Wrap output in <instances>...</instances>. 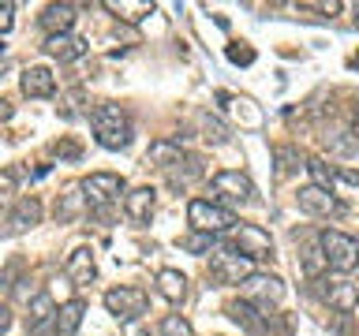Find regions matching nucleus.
Segmentation results:
<instances>
[{"label":"nucleus","instance_id":"nucleus-33","mask_svg":"<svg viewBox=\"0 0 359 336\" xmlns=\"http://www.w3.org/2000/svg\"><path fill=\"white\" fill-rule=\"evenodd\" d=\"M53 153L60 157V161H75V157H83V146L72 142V139H60V142H53Z\"/></svg>","mask_w":359,"mask_h":336},{"label":"nucleus","instance_id":"nucleus-31","mask_svg":"<svg viewBox=\"0 0 359 336\" xmlns=\"http://www.w3.org/2000/svg\"><path fill=\"white\" fill-rule=\"evenodd\" d=\"M202 139L206 142H213V146H221V142H229V127H224L221 120H213V116H202Z\"/></svg>","mask_w":359,"mask_h":336},{"label":"nucleus","instance_id":"nucleus-29","mask_svg":"<svg viewBox=\"0 0 359 336\" xmlns=\"http://www.w3.org/2000/svg\"><path fill=\"white\" fill-rule=\"evenodd\" d=\"M154 336H195V329H191L187 318H180V314H168V318L157 321Z\"/></svg>","mask_w":359,"mask_h":336},{"label":"nucleus","instance_id":"nucleus-18","mask_svg":"<svg viewBox=\"0 0 359 336\" xmlns=\"http://www.w3.org/2000/svg\"><path fill=\"white\" fill-rule=\"evenodd\" d=\"M19 90L27 97H53L56 94V75L49 71V67H27L22 71V78H19Z\"/></svg>","mask_w":359,"mask_h":336},{"label":"nucleus","instance_id":"nucleus-30","mask_svg":"<svg viewBox=\"0 0 359 336\" xmlns=\"http://www.w3.org/2000/svg\"><path fill=\"white\" fill-rule=\"evenodd\" d=\"M273 161H277V176L285 179V176H292L299 168V150H292V146H277Z\"/></svg>","mask_w":359,"mask_h":336},{"label":"nucleus","instance_id":"nucleus-6","mask_svg":"<svg viewBox=\"0 0 359 336\" xmlns=\"http://www.w3.org/2000/svg\"><path fill=\"white\" fill-rule=\"evenodd\" d=\"M255 198V183L247 172H236V168H224L210 179V202H217V206H247V202Z\"/></svg>","mask_w":359,"mask_h":336},{"label":"nucleus","instance_id":"nucleus-5","mask_svg":"<svg viewBox=\"0 0 359 336\" xmlns=\"http://www.w3.org/2000/svg\"><path fill=\"white\" fill-rule=\"evenodd\" d=\"M251 273H255V262H251V258H243L240 251H232L229 243L217 246V251H210V280L217 288L243 284Z\"/></svg>","mask_w":359,"mask_h":336},{"label":"nucleus","instance_id":"nucleus-12","mask_svg":"<svg viewBox=\"0 0 359 336\" xmlns=\"http://www.w3.org/2000/svg\"><path fill=\"white\" fill-rule=\"evenodd\" d=\"M299 209L311 213V217H337V213H344V206L337 202L333 190H318V187H299Z\"/></svg>","mask_w":359,"mask_h":336},{"label":"nucleus","instance_id":"nucleus-19","mask_svg":"<svg viewBox=\"0 0 359 336\" xmlns=\"http://www.w3.org/2000/svg\"><path fill=\"white\" fill-rule=\"evenodd\" d=\"M67 276H72L79 288L97 276V262H94V251H90V246H75L72 251V258H67Z\"/></svg>","mask_w":359,"mask_h":336},{"label":"nucleus","instance_id":"nucleus-7","mask_svg":"<svg viewBox=\"0 0 359 336\" xmlns=\"http://www.w3.org/2000/svg\"><path fill=\"white\" fill-rule=\"evenodd\" d=\"M224 243H229L232 251H240L243 258H251V262H262V258L273 254V239H269V232H262L258 224H236V228L224 235Z\"/></svg>","mask_w":359,"mask_h":336},{"label":"nucleus","instance_id":"nucleus-22","mask_svg":"<svg viewBox=\"0 0 359 336\" xmlns=\"http://www.w3.org/2000/svg\"><path fill=\"white\" fill-rule=\"evenodd\" d=\"M83 209H86V202H83V190H79V183L64 187V195L56 198V220H60V224H72V220L83 217Z\"/></svg>","mask_w":359,"mask_h":336},{"label":"nucleus","instance_id":"nucleus-14","mask_svg":"<svg viewBox=\"0 0 359 336\" xmlns=\"http://www.w3.org/2000/svg\"><path fill=\"white\" fill-rule=\"evenodd\" d=\"M154 209H157V190L154 187H135L123 195V213H128L131 224H150Z\"/></svg>","mask_w":359,"mask_h":336},{"label":"nucleus","instance_id":"nucleus-36","mask_svg":"<svg viewBox=\"0 0 359 336\" xmlns=\"http://www.w3.org/2000/svg\"><path fill=\"white\" fill-rule=\"evenodd\" d=\"M15 27V15H11V4H0V38Z\"/></svg>","mask_w":359,"mask_h":336},{"label":"nucleus","instance_id":"nucleus-40","mask_svg":"<svg viewBox=\"0 0 359 336\" xmlns=\"http://www.w3.org/2000/svg\"><path fill=\"white\" fill-rule=\"evenodd\" d=\"M11 112H15V108H11V105H8V101H4V97H0V123H4V120H11Z\"/></svg>","mask_w":359,"mask_h":336},{"label":"nucleus","instance_id":"nucleus-38","mask_svg":"<svg viewBox=\"0 0 359 336\" xmlns=\"http://www.w3.org/2000/svg\"><path fill=\"white\" fill-rule=\"evenodd\" d=\"M123 336H150V332H146L139 321H128V325H123Z\"/></svg>","mask_w":359,"mask_h":336},{"label":"nucleus","instance_id":"nucleus-28","mask_svg":"<svg viewBox=\"0 0 359 336\" xmlns=\"http://www.w3.org/2000/svg\"><path fill=\"white\" fill-rule=\"evenodd\" d=\"M299 269H303V273H307L311 280H318V276L325 273V258H322V246H318V243H307V246H303Z\"/></svg>","mask_w":359,"mask_h":336},{"label":"nucleus","instance_id":"nucleus-15","mask_svg":"<svg viewBox=\"0 0 359 336\" xmlns=\"http://www.w3.org/2000/svg\"><path fill=\"white\" fill-rule=\"evenodd\" d=\"M229 318H232L236 325H243L247 332H255V336H262V332L269 329V310L255 307V302H247V299L229 302Z\"/></svg>","mask_w":359,"mask_h":336},{"label":"nucleus","instance_id":"nucleus-43","mask_svg":"<svg viewBox=\"0 0 359 336\" xmlns=\"http://www.w3.org/2000/svg\"><path fill=\"white\" fill-rule=\"evenodd\" d=\"M355 27H359V4H355Z\"/></svg>","mask_w":359,"mask_h":336},{"label":"nucleus","instance_id":"nucleus-23","mask_svg":"<svg viewBox=\"0 0 359 336\" xmlns=\"http://www.w3.org/2000/svg\"><path fill=\"white\" fill-rule=\"evenodd\" d=\"M83 299H72V302H64V307H56V336H75L79 332V325H83Z\"/></svg>","mask_w":359,"mask_h":336},{"label":"nucleus","instance_id":"nucleus-10","mask_svg":"<svg viewBox=\"0 0 359 336\" xmlns=\"http://www.w3.org/2000/svg\"><path fill=\"white\" fill-rule=\"evenodd\" d=\"M56 302L49 291H38L30 299V310H27V332L30 336H56Z\"/></svg>","mask_w":359,"mask_h":336},{"label":"nucleus","instance_id":"nucleus-21","mask_svg":"<svg viewBox=\"0 0 359 336\" xmlns=\"http://www.w3.org/2000/svg\"><path fill=\"white\" fill-rule=\"evenodd\" d=\"M157 295H161L165 302H184L187 299V276L180 273V269H161L157 273Z\"/></svg>","mask_w":359,"mask_h":336},{"label":"nucleus","instance_id":"nucleus-32","mask_svg":"<svg viewBox=\"0 0 359 336\" xmlns=\"http://www.w3.org/2000/svg\"><path fill=\"white\" fill-rule=\"evenodd\" d=\"M210 239H213V235L191 232V235H184V239H180V246H184V251H191V254H202V251H210Z\"/></svg>","mask_w":359,"mask_h":336},{"label":"nucleus","instance_id":"nucleus-11","mask_svg":"<svg viewBox=\"0 0 359 336\" xmlns=\"http://www.w3.org/2000/svg\"><path fill=\"white\" fill-rule=\"evenodd\" d=\"M318 295L330 302L333 310H341V314H352V310H359V284H352V280H322L318 276Z\"/></svg>","mask_w":359,"mask_h":336},{"label":"nucleus","instance_id":"nucleus-42","mask_svg":"<svg viewBox=\"0 0 359 336\" xmlns=\"http://www.w3.org/2000/svg\"><path fill=\"white\" fill-rule=\"evenodd\" d=\"M0 60H4V41H0Z\"/></svg>","mask_w":359,"mask_h":336},{"label":"nucleus","instance_id":"nucleus-4","mask_svg":"<svg viewBox=\"0 0 359 336\" xmlns=\"http://www.w3.org/2000/svg\"><path fill=\"white\" fill-rule=\"evenodd\" d=\"M187 224H191V232H202V235H229L236 224V213L232 209H224L217 206V202H210V198H195V202H187Z\"/></svg>","mask_w":359,"mask_h":336},{"label":"nucleus","instance_id":"nucleus-9","mask_svg":"<svg viewBox=\"0 0 359 336\" xmlns=\"http://www.w3.org/2000/svg\"><path fill=\"white\" fill-rule=\"evenodd\" d=\"M243 299L255 302V307H262V310H269L273 302L285 299V280L269 276V273H251L243 280Z\"/></svg>","mask_w":359,"mask_h":336},{"label":"nucleus","instance_id":"nucleus-41","mask_svg":"<svg viewBox=\"0 0 359 336\" xmlns=\"http://www.w3.org/2000/svg\"><path fill=\"white\" fill-rule=\"evenodd\" d=\"M352 134L359 139V101H355V108H352Z\"/></svg>","mask_w":359,"mask_h":336},{"label":"nucleus","instance_id":"nucleus-37","mask_svg":"<svg viewBox=\"0 0 359 336\" xmlns=\"http://www.w3.org/2000/svg\"><path fill=\"white\" fill-rule=\"evenodd\" d=\"M314 8H318V11H330V15H337V11H341V0H318Z\"/></svg>","mask_w":359,"mask_h":336},{"label":"nucleus","instance_id":"nucleus-13","mask_svg":"<svg viewBox=\"0 0 359 336\" xmlns=\"http://www.w3.org/2000/svg\"><path fill=\"white\" fill-rule=\"evenodd\" d=\"M202 172H206V168H202V157L184 150L176 164L165 168V179H168V187H172V190H184V187L195 183V179H202Z\"/></svg>","mask_w":359,"mask_h":336},{"label":"nucleus","instance_id":"nucleus-26","mask_svg":"<svg viewBox=\"0 0 359 336\" xmlns=\"http://www.w3.org/2000/svg\"><path fill=\"white\" fill-rule=\"evenodd\" d=\"M322 146L330 153H337V157H352L359 150V139H355L352 131H344V127H333V131L322 134Z\"/></svg>","mask_w":359,"mask_h":336},{"label":"nucleus","instance_id":"nucleus-35","mask_svg":"<svg viewBox=\"0 0 359 336\" xmlns=\"http://www.w3.org/2000/svg\"><path fill=\"white\" fill-rule=\"evenodd\" d=\"M15 179H19V168H8V172L0 176V206H8L11 190H15Z\"/></svg>","mask_w":359,"mask_h":336},{"label":"nucleus","instance_id":"nucleus-27","mask_svg":"<svg viewBox=\"0 0 359 336\" xmlns=\"http://www.w3.org/2000/svg\"><path fill=\"white\" fill-rule=\"evenodd\" d=\"M105 11H116L120 19L139 22L142 15H154V0H105Z\"/></svg>","mask_w":359,"mask_h":336},{"label":"nucleus","instance_id":"nucleus-25","mask_svg":"<svg viewBox=\"0 0 359 336\" xmlns=\"http://www.w3.org/2000/svg\"><path fill=\"white\" fill-rule=\"evenodd\" d=\"M307 176H311V187L318 190H333L337 187V164H330L325 157H307Z\"/></svg>","mask_w":359,"mask_h":336},{"label":"nucleus","instance_id":"nucleus-1","mask_svg":"<svg viewBox=\"0 0 359 336\" xmlns=\"http://www.w3.org/2000/svg\"><path fill=\"white\" fill-rule=\"evenodd\" d=\"M90 123H94L97 146H105V150H123V146H131V120H128V112L120 105H112V101H105V105H97L90 112Z\"/></svg>","mask_w":359,"mask_h":336},{"label":"nucleus","instance_id":"nucleus-3","mask_svg":"<svg viewBox=\"0 0 359 336\" xmlns=\"http://www.w3.org/2000/svg\"><path fill=\"white\" fill-rule=\"evenodd\" d=\"M318 246H322L325 269H333V273L348 276V273H352V269L359 265V239H355V235L325 228V232L318 235Z\"/></svg>","mask_w":359,"mask_h":336},{"label":"nucleus","instance_id":"nucleus-17","mask_svg":"<svg viewBox=\"0 0 359 336\" xmlns=\"http://www.w3.org/2000/svg\"><path fill=\"white\" fill-rule=\"evenodd\" d=\"M45 52L53 56V60H60V64H72V60H79V56L86 52V41L79 38V34H53V38H45V45H41Z\"/></svg>","mask_w":359,"mask_h":336},{"label":"nucleus","instance_id":"nucleus-16","mask_svg":"<svg viewBox=\"0 0 359 336\" xmlns=\"http://www.w3.org/2000/svg\"><path fill=\"white\" fill-rule=\"evenodd\" d=\"M34 224H41V202L34 195H27V198H19L8 213V235H19V232L34 228Z\"/></svg>","mask_w":359,"mask_h":336},{"label":"nucleus","instance_id":"nucleus-2","mask_svg":"<svg viewBox=\"0 0 359 336\" xmlns=\"http://www.w3.org/2000/svg\"><path fill=\"white\" fill-rule=\"evenodd\" d=\"M79 190H83L86 209L97 213V217H109V209L120 202V195H128V187L116 172H90L86 179H79Z\"/></svg>","mask_w":359,"mask_h":336},{"label":"nucleus","instance_id":"nucleus-20","mask_svg":"<svg viewBox=\"0 0 359 336\" xmlns=\"http://www.w3.org/2000/svg\"><path fill=\"white\" fill-rule=\"evenodd\" d=\"M41 30L49 34H67L72 30V22H75V4H45V11H41Z\"/></svg>","mask_w":359,"mask_h":336},{"label":"nucleus","instance_id":"nucleus-34","mask_svg":"<svg viewBox=\"0 0 359 336\" xmlns=\"http://www.w3.org/2000/svg\"><path fill=\"white\" fill-rule=\"evenodd\" d=\"M229 60L247 67V64H255V49H251V45H243V41H232L229 45Z\"/></svg>","mask_w":359,"mask_h":336},{"label":"nucleus","instance_id":"nucleus-8","mask_svg":"<svg viewBox=\"0 0 359 336\" xmlns=\"http://www.w3.org/2000/svg\"><path fill=\"white\" fill-rule=\"evenodd\" d=\"M146 307H150V295H146L142 288H112V291H105V310L120 321H135L139 314H146Z\"/></svg>","mask_w":359,"mask_h":336},{"label":"nucleus","instance_id":"nucleus-39","mask_svg":"<svg viewBox=\"0 0 359 336\" xmlns=\"http://www.w3.org/2000/svg\"><path fill=\"white\" fill-rule=\"evenodd\" d=\"M8 325H11V310L4 307V302H0V336L8 332Z\"/></svg>","mask_w":359,"mask_h":336},{"label":"nucleus","instance_id":"nucleus-24","mask_svg":"<svg viewBox=\"0 0 359 336\" xmlns=\"http://www.w3.org/2000/svg\"><path fill=\"white\" fill-rule=\"evenodd\" d=\"M180 153H184L180 139H157V142H150V150H146V161L157 164V168L165 172L168 164H176V161H180Z\"/></svg>","mask_w":359,"mask_h":336},{"label":"nucleus","instance_id":"nucleus-44","mask_svg":"<svg viewBox=\"0 0 359 336\" xmlns=\"http://www.w3.org/2000/svg\"><path fill=\"white\" fill-rule=\"evenodd\" d=\"M352 64H355V67H359V56H355V60H352Z\"/></svg>","mask_w":359,"mask_h":336}]
</instances>
